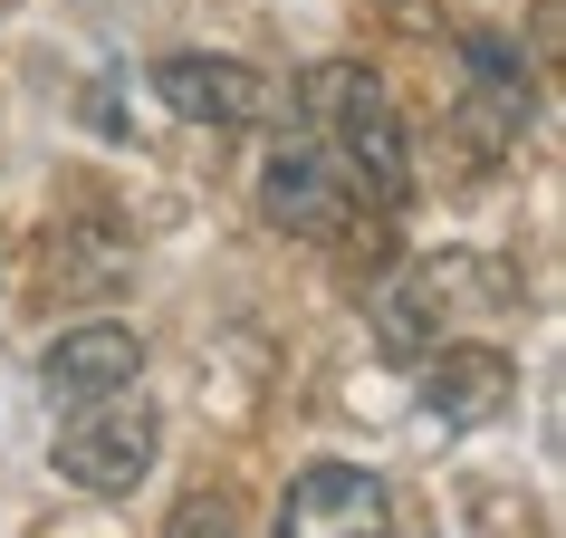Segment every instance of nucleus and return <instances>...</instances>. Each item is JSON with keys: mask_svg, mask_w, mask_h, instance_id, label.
Listing matches in <instances>:
<instances>
[{"mask_svg": "<svg viewBox=\"0 0 566 538\" xmlns=\"http://www.w3.org/2000/svg\"><path fill=\"white\" fill-rule=\"evenodd\" d=\"M307 116L336 145V164L356 174V193H375V211L413 203V145H403V116H394V87L356 59L307 68Z\"/></svg>", "mask_w": 566, "mask_h": 538, "instance_id": "obj_1", "label": "nucleus"}, {"mask_svg": "<svg viewBox=\"0 0 566 538\" xmlns=\"http://www.w3.org/2000/svg\"><path fill=\"white\" fill-rule=\"evenodd\" d=\"M461 308H509V279H490V260H471V250H442V260L385 269L375 328H385L394 356H432L442 346V318H461Z\"/></svg>", "mask_w": 566, "mask_h": 538, "instance_id": "obj_2", "label": "nucleus"}, {"mask_svg": "<svg viewBox=\"0 0 566 538\" xmlns=\"http://www.w3.org/2000/svg\"><path fill=\"white\" fill-rule=\"evenodd\" d=\"M260 211L279 221L289 240H356L365 231V193L356 174L317 145H279L260 164Z\"/></svg>", "mask_w": 566, "mask_h": 538, "instance_id": "obj_3", "label": "nucleus"}, {"mask_svg": "<svg viewBox=\"0 0 566 538\" xmlns=\"http://www.w3.org/2000/svg\"><path fill=\"white\" fill-rule=\"evenodd\" d=\"M154 414L145 404H125V394H106V404H77V414L59 423V480H77V490H96V500H116V490H135V480L154 472Z\"/></svg>", "mask_w": 566, "mask_h": 538, "instance_id": "obj_4", "label": "nucleus"}, {"mask_svg": "<svg viewBox=\"0 0 566 538\" xmlns=\"http://www.w3.org/2000/svg\"><path fill=\"white\" fill-rule=\"evenodd\" d=\"M461 77H471V96H461V154L490 174V164H509L518 135H528V59H518L500 30H471L461 39Z\"/></svg>", "mask_w": 566, "mask_h": 538, "instance_id": "obj_5", "label": "nucleus"}, {"mask_svg": "<svg viewBox=\"0 0 566 538\" xmlns=\"http://www.w3.org/2000/svg\"><path fill=\"white\" fill-rule=\"evenodd\" d=\"M39 260H49V299H106L135 269V240H125L116 211L96 203V183H77V203L39 231Z\"/></svg>", "mask_w": 566, "mask_h": 538, "instance_id": "obj_6", "label": "nucleus"}, {"mask_svg": "<svg viewBox=\"0 0 566 538\" xmlns=\"http://www.w3.org/2000/svg\"><path fill=\"white\" fill-rule=\"evenodd\" d=\"M385 529H394V500L356 462H307L279 500V538H385Z\"/></svg>", "mask_w": 566, "mask_h": 538, "instance_id": "obj_7", "label": "nucleus"}, {"mask_svg": "<svg viewBox=\"0 0 566 538\" xmlns=\"http://www.w3.org/2000/svg\"><path fill=\"white\" fill-rule=\"evenodd\" d=\"M154 96L174 106L182 125H260L269 116V77L240 59H154Z\"/></svg>", "mask_w": 566, "mask_h": 538, "instance_id": "obj_8", "label": "nucleus"}, {"mask_svg": "<svg viewBox=\"0 0 566 538\" xmlns=\"http://www.w3.org/2000/svg\"><path fill=\"white\" fill-rule=\"evenodd\" d=\"M509 394H518V365L500 346H432V365H422V414L442 423V433L500 423Z\"/></svg>", "mask_w": 566, "mask_h": 538, "instance_id": "obj_9", "label": "nucleus"}, {"mask_svg": "<svg viewBox=\"0 0 566 538\" xmlns=\"http://www.w3.org/2000/svg\"><path fill=\"white\" fill-rule=\"evenodd\" d=\"M39 375H49V394H67V404H106V394H125L135 375H145V337L116 328V318L67 328L59 346L39 356Z\"/></svg>", "mask_w": 566, "mask_h": 538, "instance_id": "obj_10", "label": "nucleus"}, {"mask_svg": "<svg viewBox=\"0 0 566 538\" xmlns=\"http://www.w3.org/2000/svg\"><path fill=\"white\" fill-rule=\"evenodd\" d=\"M164 538H231V509L211 500V490H192V500L174 509V529H164Z\"/></svg>", "mask_w": 566, "mask_h": 538, "instance_id": "obj_11", "label": "nucleus"}]
</instances>
